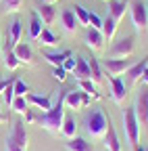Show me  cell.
I'll return each instance as SVG.
<instances>
[{
  "label": "cell",
  "mask_w": 148,
  "mask_h": 151,
  "mask_svg": "<svg viewBox=\"0 0 148 151\" xmlns=\"http://www.w3.org/2000/svg\"><path fill=\"white\" fill-rule=\"evenodd\" d=\"M75 61H77V59L71 55L69 59H65V63H63V69H65L67 73H69V71H73V69H75Z\"/></svg>",
  "instance_id": "cell-36"
},
{
  "label": "cell",
  "mask_w": 148,
  "mask_h": 151,
  "mask_svg": "<svg viewBox=\"0 0 148 151\" xmlns=\"http://www.w3.org/2000/svg\"><path fill=\"white\" fill-rule=\"evenodd\" d=\"M129 2L127 0H108V6H106V15L110 19H115V21L119 23L121 19L125 17V11H127Z\"/></svg>",
  "instance_id": "cell-12"
},
{
  "label": "cell",
  "mask_w": 148,
  "mask_h": 151,
  "mask_svg": "<svg viewBox=\"0 0 148 151\" xmlns=\"http://www.w3.org/2000/svg\"><path fill=\"white\" fill-rule=\"evenodd\" d=\"M142 82L148 86V65H146V69H144V76H142Z\"/></svg>",
  "instance_id": "cell-38"
},
{
  "label": "cell",
  "mask_w": 148,
  "mask_h": 151,
  "mask_svg": "<svg viewBox=\"0 0 148 151\" xmlns=\"http://www.w3.org/2000/svg\"><path fill=\"white\" fill-rule=\"evenodd\" d=\"M6 120H8V118H6V116H4V113H2V111H0V124H4V122H6Z\"/></svg>",
  "instance_id": "cell-40"
},
{
  "label": "cell",
  "mask_w": 148,
  "mask_h": 151,
  "mask_svg": "<svg viewBox=\"0 0 148 151\" xmlns=\"http://www.w3.org/2000/svg\"><path fill=\"white\" fill-rule=\"evenodd\" d=\"M21 34H23V23H21V19H15V21L8 25L6 29V42H4V48H15V44H19L21 40Z\"/></svg>",
  "instance_id": "cell-10"
},
{
  "label": "cell",
  "mask_w": 148,
  "mask_h": 151,
  "mask_svg": "<svg viewBox=\"0 0 148 151\" xmlns=\"http://www.w3.org/2000/svg\"><path fill=\"white\" fill-rule=\"evenodd\" d=\"M88 65H90V78H92V82H102L104 80V76H102V63L96 59V57H92V59H88Z\"/></svg>",
  "instance_id": "cell-20"
},
{
  "label": "cell",
  "mask_w": 148,
  "mask_h": 151,
  "mask_svg": "<svg viewBox=\"0 0 148 151\" xmlns=\"http://www.w3.org/2000/svg\"><path fill=\"white\" fill-rule=\"evenodd\" d=\"M63 120H65V92H61L54 105L44 111L42 116H35V122H38L44 130L52 132V134H59L61 128H63Z\"/></svg>",
  "instance_id": "cell-1"
},
{
  "label": "cell",
  "mask_w": 148,
  "mask_h": 151,
  "mask_svg": "<svg viewBox=\"0 0 148 151\" xmlns=\"http://www.w3.org/2000/svg\"><path fill=\"white\" fill-rule=\"evenodd\" d=\"M52 78L57 80V82H65V80H67V71L63 69V65L52 67Z\"/></svg>",
  "instance_id": "cell-35"
},
{
  "label": "cell",
  "mask_w": 148,
  "mask_h": 151,
  "mask_svg": "<svg viewBox=\"0 0 148 151\" xmlns=\"http://www.w3.org/2000/svg\"><path fill=\"white\" fill-rule=\"evenodd\" d=\"M79 90L88 92L90 97H94V99L100 97V92H98V88H96V82H92V80H79Z\"/></svg>",
  "instance_id": "cell-30"
},
{
  "label": "cell",
  "mask_w": 148,
  "mask_h": 151,
  "mask_svg": "<svg viewBox=\"0 0 148 151\" xmlns=\"http://www.w3.org/2000/svg\"><path fill=\"white\" fill-rule=\"evenodd\" d=\"M2 61H4V67L6 69H17V67H19L21 65V61L19 59H17V55L11 50V48H2Z\"/></svg>",
  "instance_id": "cell-26"
},
{
  "label": "cell",
  "mask_w": 148,
  "mask_h": 151,
  "mask_svg": "<svg viewBox=\"0 0 148 151\" xmlns=\"http://www.w3.org/2000/svg\"><path fill=\"white\" fill-rule=\"evenodd\" d=\"M61 21H63V27L69 32V34H73L77 29V19H75V15H73V9H65L63 13H61Z\"/></svg>",
  "instance_id": "cell-19"
},
{
  "label": "cell",
  "mask_w": 148,
  "mask_h": 151,
  "mask_svg": "<svg viewBox=\"0 0 148 151\" xmlns=\"http://www.w3.org/2000/svg\"><path fill=\"white\" fill-rule=\"evenodd\" d=\"M27 124L23 120H17L13 124L11 134L6 137V151H27L29 145V134H27Z\"/></svg>",
  "instance_id": "cell-4"
},
{
  "label": "cell",
  "mask_w": 148,
  "mask_h": 151,
  "mask_svg": "<svg viewBox=\"0 0 148 151\" xmlns=\"http://www.w3.org/2000/svg\"><path fill=\"white\" fill-rule=\"evenodd\" d=\"M71 73L75 76V80H92V78H90V65H88V59H86V57H77L75 69H73Z\"/></svg>",
  "instance_id": "cell-16"
},
{
  "label": "cell",
  "mask_w": 148,
  "mask_h": 151,
  "mask_svg": "<svg viewBox=\"0 0 148 151\" xmlns=\"http://www.w3.org/2000/svg\"><path fill=\"white\" fill-rule=\"evenodd\" d=\"M134 52V36H123L110 46V59H127Z\"/></svg>",
  "instance_id": "cell-7"
},
{
  "label": "cell",
  "mask_w": 148,
  "mask_h": 151,
  "mask_svg": "<svg viewBox=\"0 0 148 151\" xmlns=\"http://www.w3.org/2000/svg\"><path fill=\"white\" fill-rule=\"evenodd\" d=\"M115 32H117V21L106 15V17L102 19V36H104V40L110 42V40L115 38Z\"/></svg>",
  "instance_id": "cell-25"
},
{
  "label": "cell",
  "mask_w": 148,
  "mask_h": 151,
  "mask_svg": "<svg viewBox=\"0 0 148 151\" xmlns=\"http://www.w3.org/2000/svg\"><path fill=\"white\" fill-rule=\"evenodd\" d=\"M84 42L88 48L92 50H102L104 48V36L100 29H94V27H88L86 29V36H84Z\"/></svg>",
  "instance_id": "cell-11"
},
{
  "label": "cell",
  "mask_w": 148,
  "mask_h": 151,
  "mask_svg": "<svg viewBox=\"0 0 148 151\" xmlns=\"http://www.w3.org/2000/svg\"><path fill=\"white\" fill-rule=\"evenodd\" d=\"M73 52L71 50H61V52H44V59L52 65V67H59L65 63V59H69Z\"/></svg>",
  "instance_id": "cell-21"
},
{
  "label": "cell",
  "mask_w": 148,
  "mask_h": 151,
  "mask_svg": "<svg viewBox=\"0 0 148 151\" xmlns=\"http://www.w3.org/2000/svg\"><path fill=\"white\" fill-rule=\"evenodd\" d=\"M88 21H90V27H94V29H100L102 32V17L96 15V13H88Z\"/></svg>",
  "instance_id": "cell-33"
},
{
  "label": "cell",
  "mask_w": 148,
  "mask_h": 151,
  "mask_svg": "<svg viewBox=\"0 0 148 151\" xmlns=\"http://www.w3.org/2000/svg\"><path fill=\"white\" fill-rule=\"evenodd\" d=\"M27 105H29V103H27L25 97H15L13 103H11L13 111H15V113H19V116H25V113H27V109H29Z\"/></svg>",
  "instance_id": "cell-29"
},
{
  "label": "cell",
  "mask_w": 148,
  "mask_h": 151,
  "mask_svg": "<svg viewBox=\"0 0 148 151\" xmlns=\"http://www.w3.org/2000/svg\"><path fill=\"white\" fill-rule=\"evenodd\" d=\"M108 122L110 118H106V113L100 109V107H94L84 120V126H86V132L92 137V139H102L106 134V128H108Z\"/></svg>",
  "instance_id": "cell-2"
},
{
  "label": "cell",
  "mask_w": 148,
  "mask_h": 151,
  "mask_svg": "<svg viewBox=\"0 0 148 151\" xmlns=\"http://www.w3.org/2000/svg\"><path fill=\"white\" fill-rule=\"evenodd\" d=\"M0 59H2V42H0Z\"/></svg>",
  "instance_id": "cell-42"
},
{
  "label": "cell",
  "mask_w": 148,
  "mask_h": 151,
  "mask_svg": "<svg viewBox=\"0 0 148 151\" xmlns=\"http://www.w3.org/2000/svg\"><path fill=\"white\" fill-rule=\"evenodd\" d=\"M92 103V97L84 90H65V105L69 109H84Z\"/></svg>",
  "instance_id": "cell-8"
},
{
  "label": "cell",
  "mask_w": 148,
  "mask_h": 151,
  "mask_svg": "<svg viewBox=\"0 0 148 151\" xmlns=\"http://www.w3.org/2000/svg\"><path fill=\"white\" fill-rule=\"evenodd\" d=\"M134 111H136V116H138L140 124H148V86L140 88L138 97H136Z\"/></svg>",
  "instance_id": "cell-9"
},
{
  "label": "cell",
  "mask_w": 148,
  "mask_h": 151,
  "mask_svg": "<svg viewBox=\"0 0 148 151\" xmlns=\"http://www.w3.org/2000/svg\"><path fill=\"white\" fill-rule=\"evenodd\" d=\"M42 19H40V15L38 13H31V21H29V38H31V40H38V38H40V34H42Z\"/></svg>",
  "instance_id": "cell-24"
},
{
  "label": "cell",
  "mask_w": 148,
  "mask_h": 151,
  "mask_svg": "<svg viewBox=\"0 0 148 151\" xmlns=\"http://www.w3.org/2000/svg\"><path fill=\"white\" fill-rule=\"evenodd\" d=\"M13 90H15V97H25V94L29 92V86H27V82H23V80H19V78H15Z\"/></svg>",
  "instance_id": "cell-32"
},
{
  "label": "cell",
  "mask_w": 148,
  "mask_h": 151,
  "mask_svg": "<svg viewBox=\"0 0 148 151\" xmlns=\"http://www.w3.org/2000/svg\"><path fill=\"white\" fill-rule=\"evenodd\" d=\"M13 52L17 55V59H19L21 63H27V65H31V63H33V50H31V46H29L27 42H19V44H15Z\"/></svg>",
  "instance_id": "cell-15"
},
{
  "label": "cell",
  "mask_w": 148,
  "mask_h": 151,
  "mask_svg": "<svg viewBox=\"0 0 148 151\" xmlns=\"http://www.w3.org/2000/svg\"><path fill=\"white\" fill-rule=\"evenodd\" d=\"M134 151H148V149H140V147H138V149H134Z\"/></svg>",
  "instance_id": "cell-43"
},
{
  "label": "cell",
  "mask_w": 148,
  "mask_h": 151,
  "mask_svg": "<svg viewBox=\"0 0 148 151\" xmlns=\"http://www.w3.org/2000/svg\"><path fill=\"white\" fill-rule=\"evenodd\" d=\"M23 6V0H4V11L6 13H17Z\"/></svg>",
  "instance_id": "cell-34"
},
{
  "label": "cell",
  "mask_w": 148,
  "mask_h": 151,
  "mask_svg": "<svg viewBox=\"0 0 148 151\" xmlns=\"http://www.w3.org/2000/svg\"><path fill=\"white\" fill-rule=\"evenodd\" d=\"M8 84V80H4V78H0V94H2V90H4V86Z\"/></svg>",
  "instance_id": "cell-39"
},
{
  "label": "cell",
  "mask_w": 148,
  "mask_h": 151,
  "mask_svg": "<svg viewBox=\"0 0 148 151\" xmlns=\"http://www.w3.org/2000/svg\"><path fill=\"white\" fill-rule=\"evenodd\" d=\"M38 40H40V44L42 46H59V36H54L48 27H44L42 29V34H40V38H38Z\"/></svg>",
  "instance_id": "cell-28"
},
{
  "label": "cell",
  "mask_w": 148,
  "mask_h": 151,
  "mask_svg": "<svg viewBox=\"0 0 148 151\" xmlns=\"http://www.w3.org/2000/svg\"><path fill=\"white\" fill-rule=\"evenodd\" d=\"M38 15H40V19H42V21H44V25H50L52 21H54V17H57V15H54V4H42L40 9H38Z\"/></svg>",
  "instance_id": "cell-27"
},
{
  "label": "cell",
  "mask_w": 148,
  "mask_h": 151,
  "mask_svg": "<svg viewBox=\"0 0 148 151\" xmlns=\"http://www.w3.org/2000/svg\"><path fill=\"white\" fill-rule=\"evenodd\" d=\"M146 65H148V57H144L142 61H138V63H134L132 67L127 69V76H129V82H140L142 80V76H144V69H146Z\"/></svg>",
  "instance_id": "cell-18"
},
{
  "label": "cell",
  "mask_w": 148,
  "mask_h": 151,
  "mask_svg": "<svg viewBox=\"0 0 148 151\" xmlns=\"http://www.w3.org/2000/svg\"><path fill=\"white\" fill-rule=\"evenodd\" d=\"M123 130H125L129 149H138L140 147V120L136 116L134 107H127L123 111Z\"/></svg>",
  "instance_id": "cell-3"
},
{
  "label": "cell",
  "mask_w": 148,
  "mask_h": 151,
  "mask_svg": "<svg viewBox=\"0 0 148 151\" xmlns=\"http://www.w3.org/2000/svg\"><path fill=\"white\" fill-rule=\"evenodd\" d=\"M102 139H104V147H106V151H121V139H119V134H117V130H115L113 122H108L106 134H104Z\"/></svg>",
  "instance_id": "cell-13"
},
{
  "label": "cell",
  "mask_w": 148,
  "mask_h": 151,
  "mask_svg": "<svg viewBox=\"0 0 148 151\" xmlns=\"http://www.w3.org/2000/svg\"><path fill=\"white\" fill-rule=\"evenodd\" d=\"M25 99H27V103L35 105L38 109H44V111H48V109L52 107L48 94H33V92H27V94H25Z\"/></svg>",
  "instance_id": "cell-17"
},
{
  "label": "cell",
  "mask_w": 148,
  "mask_h": 151,
  "mask_svg": "<svg viewBox=\"0 0 148 151\" xmlns=\"http://www.w3.org/2000/svg\"><path fill=\"white\" fill-rule=\"evenodd\" d=\"M104 2H108V0H104Z\"/></svg>",
  "instance_id": "cell-44"
},
{
  "label": "cell",
  "mask_w": 148,
  "mask_h": 151,
  "mask_svg": "<svg viewBox=\"0 0 148 151\" xmlns=\"http://www.w3.org/2000/svg\"><path fill=\"white\" fill-rule=\"evenodd\" d=\"M67 151H94V147L81 137H73L67 141Z\"/></svg>",
  "instance_id": "cell-23"
},
{
  "label": "cell",
  "mask_w": 148,
  "mask_h": 151,
  "mask_svg": "<svg viewBox=\"0 0 148 151\" xmlns=\"http://www.w3.org/2000/svg\"><path fill=\"white\" fill-rule=\"evenodd\" d=\"M88 9H84L81 4H75L73 6V15H75V19H77V23L79 25H88L90 27V21H88Z\"/></svg>",
  "instance_id": "cell-31"
},
{
  "label": "cell",
  "mask_w": 148,
  "mask_h": 151,
  "mask_svg": "<svg viewBox=\"0 0 148 151\" xmlns=\"http://www.w3.org/2000/svg\"><path fill=\"white\" fill-rule=\"evenodd\" d=\"M134 63L136 61H132L129 57H127V59H110V57H108V59L102 61V69L108 71L110 78H117V76H121V73H127V69L132 67Z\"/></svg>",
  "instance_id": "cell-6"
},
{
  "label": "cell",
  "mask_w": 148,
  "mask_h": 151,
  "mask_svg": "<svg viewBox=\"0 0 148 151\" xmlns=\"http://www.w3.org/2000/svg\"><path fill=\"white\" fill-rule=\"evenodd\" d=\"M110 94H113V101L117 103V105H121L123 101H125V97H127V86H125V82L119 78H110Z\"/></svg>",
  "instance_id": "cell-14"
},
{
  "label": "cell",
  "mask_w": 148,
  "mask_h": 151,
  "mask_svg": "<svg viewBox=\"0 0 148 151\" xmlns=\"http://www.w3.org/2000/svg\"><path fill=\"white\" fill-rule=\"evenodd\" d=\"M129 6H132V21L136 32H148V6L140 0H132Z\"/></svg>",
  "instance_id": "cell-5"
},
{
  "label": "cell",
  "mask_w": 148,
  "mask_h": 151,
  "mask_svg": "<svg viewBox=\"0 0 148 151\" xmlns=\"http://www.w3.org/2000/svg\"><path fill=\"white\" fill-rule=\"evenodd\" d=\"M61 134H63L65 139L77 137V122H75V118L65 116V120H63V128H61Z\"/></svg>",
  "instance_id": "cell-22"
},
{
  "label": "cell",
  "mask_w": 148,
  "mask_h": 151,
  "mask_svg": "<svg viewBox=\"0 0 148 151\" xmlns=\"http://www.w3.org/2000/svg\"><path fill=\"white\" fill-rule=\"evenodd\" d=\"M46 4H54V2H59V0H44Z\"/></svg>",
  "instance_id": "cell-41"
},
{
  "label": "cell",
  "mask_w": 148,
  "mask_h": 151,
  "mask_svg": "<svg viewBox=\"0 0 148 151\" xmlns=\"http://www.w3.org/2000/svg\"><path fill=\"white\" fill-rule=\"evenodd\" d=\"M35 122V113L31 111V109H27V113H25V124H33Z\"/></svg>",
  "instance_id": "cell-37"
}]
</instances>
